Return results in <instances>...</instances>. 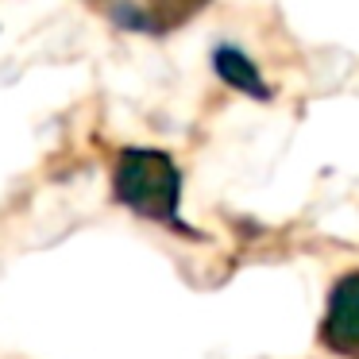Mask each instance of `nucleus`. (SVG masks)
<instances>
[{"mask_svg":"<svg viewBox=\"0 0 359 359\" xmlns=\"http://www.w3.org/2000/svg\"><path fill=\"white\" fill-rule=\"evenodd\" d=\"M320 340L336 355L359 359V271L344 274L328 294L325 325H320Z\"/></svg>","mask_w":359,"mask_h":359,"instance_id":"obj_2","label":"nucleus"},{"mask_svg":"<svg viewBox=\"0 0 359 359\" xmlns=\"http://www.w3.org/2000/svg\"><path fill=\"white\" fill-rule=\"evenodd\" d=\"M112 189H116L120 205H128L135 217L155 220V224H174L182 232H189L178 212L182 174L166 151H151V147L120 151V163L112 170Z\"/></svg>","mask_w":359,"mask_h":359,"instance_id":"obj_1","label":"nucleus"},{"mask_svg":"<svg viewBox=\"0 0 359 359\" xmlns=\"http://www.w3.org/2000/svg\"><path fill=\"white\" fill-rule=\"evenodd\" d=\"M212 70L224 86L240 89L243 97H255V101H271V86L263 81L259 66L243 55L240 47H217L212 50Z\"/></svg>","mask_w":359,"mask_h":359,"instance_id":"obj_3","label":"nucleus"},{"mask_svg":"<svg viewBox=\"0 0 359 359\" xmlns=\"http://www.w3.org/2000/svg\"><path fill=\"white\" fill-rule=\"evenodd\" d=\"M209 0H147V16H151V32H174V27L189 24Z\"/></svg>","mask_w":359,"mask_h":359,"instance_id":"obj_4","label":"nucleus"}]
</instances>
